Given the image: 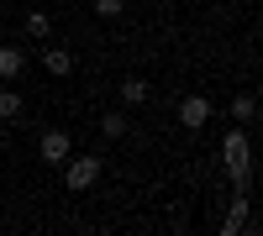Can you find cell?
<instances>
[{"label":"cell","mask_w":263,"mask_h":236,"mask_svg":"<svg viewBox=\"0 0 263 236\" xmlns=\"http://www.w3.org/2000/svg\"><path fill=\"white\" fill-rule=\"evenodd\" d=\"M232 121H237V126H253V121H258V95H253V90H242V95L232 100Z\"/></svg>","instance_id":"52a82bcc"},{"label":"cell","mask_w":263,"mask_h":236,"mask_svg":"<svg viewBox=\"0 0 263 236\" xmlns=\"http://www.w3.org/2000/svg\"><path fill=\"white\" fill-rule=\"evenodd\" d=\"M21 116H27V100H21V90L6 84V90H0V121H21Z\"/></svg>","instance_id":"ba28073f"},{"label":"cell","mask_w":263,"mask_h":236,"mask_svg":"<svg viewBox=\"0 0 263 236\" xmlns=\"http://www.w3.org/2000/svg\"><path fill=\"white\" fill-rule=\"evenodd\" d=\"M95 16H100V21H116V16H126V0H95Z\"/></svg>","instance_id":"4fadbf2b"},{"label":"cell","mask_w":263,"mask_h":236,"mask_svg":"<svg viewBox=\"0 0 263 236\" xmlns=\"http://www.w3.org/2000/svg\"><path fill=\"white\" fill-rule=\"evenodd\" d=\"M179 121L190 126V132H200V126L211 121V100H205V95H184V105H179Z\"/></svg>","instance_id":"5b68a950"},{"label":"cell","mask_w":263,"mask_h":236,"mask_svg":"<svg viewBox=\"0 0 263 236\" xmlns=\"http://www.w3.org/2000/svg\"><path fill=\"white\" fill-rule=\"evenodd\" d=\"M42 69L58 74V79H69V74H74V53H69V48H48V53H42Z\"/></svg>","instance_id":"8992f818"},{"label":"cell","mask_w":263,"mask_h":236,"mask_svg":"<svg viewBox=\"0 0 263 236\" xmlns=\"http://www.w3.org/2000/svg\"><path fill=\"white\" fill-rule=\"evenodd\" d=\"M121 100H126V105H147V100H153V84H147V79H137V74L121 79Z\"/></svg>","instance_id":"9c48e42d"},{"label":"cell","mask_w":263,"mask_h":236,"mask_svg":"<svg viewBox=\"0 0 263 236\" xmlns=\"http://www.w3.org/2000/svg\"><path fill=\"white\" fill-rule=\"evenodd\" d=\"M69 153H74V142H69V132H63V126H48V132L37 137V158H42V163H53V168H58Z\"/></svg>","instance_id":"7a4b0ae2"},{"label":"cell","mask_w":263,"mask_h":236,"mask_svg":"<svg viewBox=\"0 0 263 236\" xmlns=\"http://www.w3.org/2000/svg\"><path fill=\"white\" fill-rule=\"evenodd\" d=\"M21 74H27V53H21L16 42H0V79H6V84H16Z\"/></svg>","instance_id":"277c9868"},{"label":"cell","mask_w":263,"mask_h":236,"mask_svg":"<svg viewBox=\"0 0 263 236\" xmlns=\"http://www.w3.org/2000/svg\"><path fill=\"white\" fill-rule=\"evenodd\" d=\"M58 168H63V184H69L74 195H84V189H90V184L100 179V158H74V153H69Z\"/></svg>","instance_id":"6da1fadb"},{"label":"cell","mask_w":263,"mask_h":236,"mask_svg":"<svg viewBox=\"0 0 263 236\" xmlns=\"http://www.w3.org/2000/svg\"><path fill=\"white\" fill-rule=\"evenodd\" d=\"M27 37H32V42H48V37H53L48 11H32V16H27Z\"/></svg>","instance_id":"8fae6325"},{"label":"cell","mask_w":263,"mask_h":236,"mask_svg":"<svg viewBox=\"0 0 263 236\" xmlns=\"http://www.w3.org/2000/svg\"><path fill=\"white\" fill-rule=\"evenodd\" d=\"M100 132L111 137V142H116V137H126V116H121V111H105V116H100Z\"/></svg>","instance_id":"7c38bea8"},{"label":"cell","mask_w":263,"mask_h":236,"mask_svg":"<svg viewBox=\"0 0 263 236\" xmlns=\"http://www.w3.org/2000/svg\"><path fill=\"white\" fill-rule=\"evenodd\" d=\"M227 179H232V195H253V163H227Z\"/></svg>","instance_id":"30bf717a"},{"label":"cell","mask_w":263,"mask_h":236,"mask_svg":"<svg viewBox=\"0 0 263 236\" xmlns=\"http://www.w3.org/2000/svg\"><path fill=\"white\" fill-rule=\"evenodd\" d=\"M221 158L227 163H253V142H248V126L232 121V132L221 137Z\"/></svg>","instance_id":"3957f363"}]
</instances>
